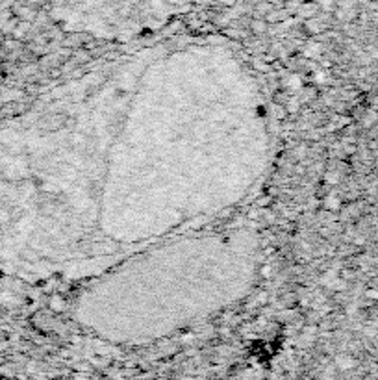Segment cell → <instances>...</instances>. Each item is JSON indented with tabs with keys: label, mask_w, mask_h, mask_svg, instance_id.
I'll use <instances>...</instances> for the list:
<instances>
[{
	"label": "cell",
	"mask_w": 378,
	"mask_h": 380,
	"mask_svg": "<svg viewBox=\"0 0 378 380\" xmlns=\"http://www.w3.org/2000/svg\"><path fill=\"white\" fill-rule=\"evenodd\" d=\"M271 156L263 87L232 43L106 60L0 128V263L30 282L93 278L241 206Z\"/></svg>",
	"instance_id": "obj_1"
},
{
	"label": "cell",
	"mask_w": 378,
	"mask_h": 380,
	"mask_svg": "<svg viewBox=\"0 0 378 380\" xmlns=\"http://www.w3.org/2000/svg\"><path fill=\"white\" fill-rule=\"evenodd\" d=\"M252 228L195 230L152 245L85 280L72 315L113 345H147L249 295L260 273Z\"/></svg>",
	"instance_id": "obj_2"
}]
</instances>
